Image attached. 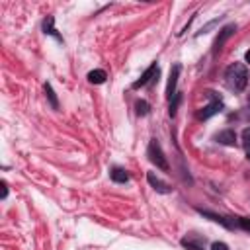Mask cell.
Segmentation results:
<instances>
[{
    "mask_svg": "<svg viewBox=\"0 0 250 250\" xmlns=\"http://www.w3.org/2000/svg\"><path fill=\"white\" fill-rule=\"evenodd\" d=\"M225 80L229 84L230 90H244L246 84H248V68L242 64V62H232L227 70H225Z\"/></svg>",
    "mask_w": 250,
    "mask_h": 250,
    "instance_id": "cell-1",
    "label": "cell"
},
{
    "mask_svg": "<svg viewBox=\"0 0 250 250\" xmlns=\"http://www.w3.org/2000/svg\"><path fill=\"white\" fill-rule=\"evenodd\" d=\"M146 154H148V160H150L152 164H156V168L168 170V160H166V156H164V152H162V148H160V145H158L156 139H152V141L148 143Z\"/></svg>",
    "mask_w": 250,
    "mask_h": 250,
    "instance_id": "cell-2",
    "label": "cell"
},
{
    "mask_svg": "<svg viewBox=\"0 0 250 250\" xmlns=\"http://www.w3.org/2000/svg\"><path fill=\"white\" fill-rule=\"evenodd\" d=\"M209 94V98H211V102L199 111V119H209L211 115H215L217 111H221V107H223V102H221V98L219 96H215V92H207Z\"/></svg>",
    "mask_w": 250,
    "mask_h": 250,
    "instance_id": "cell-3",
    "label": "cell"
},
{
    "mask_svg": "<svg viewBox=\"0 0 250 250\" xmlns=\"http://www.w3.org/2000/svg\"><path fill=\"white\" fill-rule=\"evenodd\" d=\"M158 76V64L156 62H152L143 74H141V78L137 80V82H133V88H141V86H146L148 82H152L154 78Z\"/></svg>",
    "mask_w": 250,
    "mask_h": 250,
    "instance_id": "cell-4",
    "label": "cell"
},
{
    "mask_svg": "<svg viewBox=\"0 0 250 250\" xmlns=\"http://www.w3.org/2000/svg\"><path fill=\"white\" fill-rule=\"evenodd\" d=\"M182 246L188 250H205V238L195 236V234H188L182 238Z\"/></svg>",
    "mask_w": 250,
    "mask_h": 250,
    "instance_id": "cell-5",
    "label": "cell"
},
{
    "mask_svg": "<svg viewBox=\"0 0 250 250\" xmlns=\"http://www.w3.org/2000/svg\"><path fill=\"white\" fill-rule=\"evenodd\" d=\"M234 31H236V25H234V23H229V25H225V27L221 29V35H219V37H217V41H215V53H219V51H221V47L225 45V41H227Z\"/></svg>",
    "mask_w": 250,
    "mask_h": 250,
    "instance_id": "cell-6",
    "label": "cell"
},
{
    "mask_svg": "<svg viewBox=\"0 0 250 250\" xmlns=\"http://www.w3.org/2000/svg\"><path fill=\"white\" fill-rule=\"evenodd\" d=\"M178 74H180V64H174L170 70V78H168V86H166V96L172 100L176 96V82H178Z\"/></svg>",
    "mask_w": 250,
    "mask_h": 250,
    "instance_id": "cell-7",
    "label": "cell"
},
{
    "mask_svg": "<svg viewBox=\"0 0 250 250\" xmlns=\"http://www.w3.org/2000/svg\"><path fill=\"white\" fill-rule=\"evenodd\" d=\"M146 180H148V184H150L158 193H170V186H168L166 182H162L154 172H148V174H146Z\"/></svg>",
    "mask_w": 250,
    "mask_h": 250,
    "instance_id": "cell-8",
    "label": "cell"
},
{
    "mask_svg": "<svg viewBox=\"0 0 250 250\" xmlns=\"http://www.w3.org/2000/svg\"><path fill=\"white\" fill-rule=\"evenodd\" d=\"M217 143H221V145H234L236 143V133L234 131H230V129H225V131H221L219 135H217Z\"/></svg>",
    "mask_w": 250,
    "mask_h": 250,
    "instance_id": "cell-9",
    "label": "cell"
},
{
    "mask_svg": "<svg viewBox=\"0 0 250 250\" xmlns=\"http://www.w3.org/2000/svg\"><path fill=\"white\" fill-rule=\"evenodd\" d=\"M109 176H111V180H113V182H117V184H125V182H129V174H127L123 168H119V166L111 168Z\"/></svg>",
    "mask_w": 250,
    "mask_h": 250,
    "instance_id": "cell-10",
    "label": "cell"
},
{
    "mask_svg": "<svg viewBox=\"0 0 250 250\" xmlns=\"http://www.w3.org/2000/svg\"><path fill=\"white\" fill-rule=\"evenodd\" d=\"M105 78H107V74H105V70H102V68H96V70L88 72V80H90L92 84H104Z\"/></svg>",
    "mask_w": 250,
    "mask_h": 250,
    "instance_id": "cell-11",
    "label": "cell"
},
{
    "mask_svg": "<svg viewBox=\"0 0 250 250\" xmlns=\"http://www.w3.org/2000/svg\"><path fill=\"white\" fill-rule=\"evenodd\" d=\"M43 27H45V33H49V35H55L57 39H61V37L57 35L55 27H53V16H47V20L43 21Z\"/></svg>",
    "mask_w": 250,
    "mask_h": 250,
    "instance_id": "cell-12",
    "label": "cell"
},
{
    "mask_svg": "<svg viewBox=\"0 0 250 250\" xmlns=\"http://www.w3.org/2000/svg\"><path fill=\"white\" fill-rule=\"evenodd\" d=\"M45 94H47V98H49V102H51L53 109H57V107H59V102H57V96H55V92H53L51 84H45Z\"/></svg>",
    "mask_w": 250,
    "mask_h": 250,
    "instance_id": "cell-13",
    "label": "cell"
},
{
    "mask_svg": "<svg viewBox=\"0 0 250 250\" xmlns=\"http://www.w3.org/2000/svg\"><path fill=\"white\" fill-rule=\"evenodd\" d=\"M135 107H137V115H146V113H148V109H150V105H148L145 100H137Z\"/></svg>",
    "mask_w": 250,
    "mask_h": 250,
    "instance_id": "cell-14",
    "label": "cell"
},
{
    "mask_svg": "<svg viewBox=\"0 0 250 250\" xmlns=\"http://www.w3.org/2000/svg\"><path fill=\"white\" fill-rule=\"evenodd\" d=\"M242 143H244V150H246V156L250 158V127H246L242 131Z\"/></svg>",
    "mask_w": 250,
    "mask_h": 250,
    "instance_id": "cell-15",
    "label": "cell"
},
{
    "mask_svg": "<svg viewBox=\"0 0 250 250\" xmlns=\"http://www.w3.org/2000/svg\"><path fill=\"white\" fill-rule=\"evenodd\" d=\"M236 221H238V229H244V230H248V232H250V219L236 217Z\"/></svg>",
    "mask_w": 250,
    "mask_h": 250,
    "instance_id": "cell-16",
    "label": "cell"
},
{
    "mask_svg": "<svg viewBox=\"0 0 250 250\" xmlns=\"http://www.w3.org/2000/svg\"><path fill=\"white\" fill-rule=\"evenodd\" d=\"M178 104H180V94H176V96H174V102L170 104V109H168V113H170L172 117L176 115V107H178Z\"/></svg>",
    "mask_w": 250,
    "mask_h": 250,
    "instance_id": "cell-17",
    "label": "cell"
},
{
    "mask_svg": "<svg viewBox=\"0 0 250 250\" xmlns=\"http://www.w3.org/2000/svg\"><path fill=\"white\" fill-rule=\"evenodd\" d=\"M211 250H229V246L225 242H213L211 244Z\"/></svg>",
    "mask_w": 250,
    "mask_h": 250,
    "instance_id": "cell-18",
    "label": "cell"
},
{
    "mask_svg": "<svg viewBox=\"0 0 250 250\" xmlns=\"http://www.w3.org/2000/svg\"><path fill=\"white\" fill-rule=\"evenodd\" d=\"M244 59H246V62H250V49L246 51V55H244Z\"/></svg>",
    "mask_w": 250,
    "mask_h": 250,
    "instance_id": "cell-19",
    "label": "cell"
}]
</instances>
